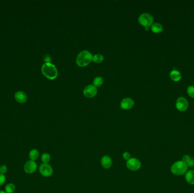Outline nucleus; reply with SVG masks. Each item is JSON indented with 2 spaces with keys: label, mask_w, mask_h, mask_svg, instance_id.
<instances>
[{
  "label": "nucleus",
  "mask_w": 194,
  "mask_h": 193,
  "mask_svg": "<svg viewBox=\"0 0 194 193\" xmlns=\"http://www.w3.org/2000/svg\"><path fill=\"white\" fill-rule=\"evenodd\" d=\"M42 71L44 75L50 79H54L58 75L56 67L51 62H46L42 67Z\"/></svg>",
  "instance_id": "obj_1"
},
{
  "label": "nucleus",
  "mask_w": 194,
  "mask_h": 193,
  "mask_svg": "<svg viewBox=\"0 0 194 193\" xmlns=\"http://www.w3.org/2000/svg\"><path fill=\"white\" fill-rule=\"evenodd\" d=\"M93 60V55L89 51L84 50L78 54L76 58V63L78 66H86Z\"/></svg>",
  "instance_id": "obj_2"
},
{
  "label": "nucleus",
  "mask_w": 194,
  "mask_h": 193,
  "mask_svg": "<svg viewBox=\"0 0 194 193\" xmlns=\"http://www.w3.org/2000/svg\"><path fill=\"white\" fill-rule=\"evenodd\" d=\"M188 168V167L186 164L181 160H179L171 166V172L176 176H182L185 174L187 172Z\"/></svg>",
  "instance_id": "obj_3"
},
{
  "label": "nucleus",
  "mask_w": 194,
  "mask_h": 193,
  "mask_svg": "<svg viewBox=\"0 0 194 193\" xmlns=\"http://www.w3.org/2000/svg\"><path fill=\"white\" fill-rule=\"evenodd\" d=\"M139 22L144 27H149L152 25L153 22V17L150 14L143 13L138 18Z\"/></svg>",
  "instance_id": "obj_4"
},
{
  "label": "nucleus",
  "mask_w": 194,
  "mask_h": 193,
  "mask_svg": "<svg viewBox=\"0 0 194 193\" xmlns=\"http://www.w3.org/2000/svg\"><path fill=\"white\" fill-rule=\"evenodd\" d=\"M126 166L130 171H137L141 167V163L139 159L135 157H131L126 162Z\"/></svg>",
  "instance_id": "obj_5"
},
{
  "label": "nucleus",
  "mask_w": 194,
  "mask_h": 193,
  "mask_svg": "<svg viewBox=\"0 0 194 193\" xmlns=\"http://www.w3.org/2000/svg\"><path fill=\"white\" fill-rule=\"evenodd\" d=\"M39 170L40 174L46 177L51 176L54 173L53 168L49 164H41Z\"/></svg>",
  "instance_id": "obj_6"
},
{
  "label": "nucleus",
  "mask_w": 194,
  "mask_h": 193,
  "mask_svg": "<svg viewBox=\"0 0 194 193\" xmlns=\"http://www.w3.org/2000/svg\"><path fill=\"white\" fill-rule=\"evenodd\" d=\"M98 90L97 87L93 84H89L85 87L83 91L84 95L88 98H91L97 95Z\"/></svg>",
  "instance_id": "obj_7"
},
{
  "label": "nucleus",
  "mask_w": 194,
  "mask_h": 193,
  "mask_svg": "<svg viewBox=\"0 0 194 193\" xmlns=\"http://www.w3.org/2000/svg\"><path fill=\"white\" fill-rule=\"evenodd\" d=\"M37 165L35 161L29 160L25 163L24 165V170L28 174H32L37 170Z\"/></svg>",
  "instance_id": "obj_8"
},
{
  "label": "nucleus",
  "mask_w": 194,
  "mask_h": 193,
  "mask_svg": "<svg viewBox=\"0 0 194 193\" xmlns=\"http://www.w3.org/2000/svg\"><path fill=\"white\" fill-rule=\"evenodd\" d=\"M176 107L181 112L185 111L187 109L188 107V102L183 97H180L176 101Z\"/></svg>",
  "instance_id": "obj_9"
},
{
  "label": "nucleus",
  "mask_w": 194,
  "mask_h": 193,
  "mask_svg": "<svg viewBox=\"0 0 194 193\" xmlns=\"http://www.w3.org/2000/svg\"><path fill=\"white\" fill-rule=\"evenodd\" d=\"M134 101L131 98L126 97L121 100V107L122 109L125 110H129L131 109L134 105Z\"/></svg>",
  "instance_id": "obj_10"
},
{
  "label": "nucleus",
  "mask_w": 194,
  "mask_h": 193,
  "mask_svg": "<svg viewBox=\"0 0 194 193\" xmlns=\"http://www.w3.org/2000/svg\"><path fill=\"white\" fill-rule=\"evenodd\" d=\"M100 164L104 169H109L112 166V161L109 156L104 155L101 158Z\"/></svg>",
  "instance_id": "obj_11"
},
{
  "label": "nucleus",
  "mask_w": 194,
  "mask_h": 193,
  "mask_svg": "<svg viewBox=\"0 0 194 193\" xmlns=\"http://www.w3.org/2000/svg\"><path fill=\"white\" fill-rule=\"evenodd\" d=\"M14 96L17 101L20 103L25 102L27 99V95L22 91H18L16 92L14 95Z\"/></svg>",
  "instance_id": "obj_12"
},
{
  "label": "nucleus",
  "mask_w": 194,
  "mask_h": 193,
  "mask_svg": "<svg viewBox=\"0 0 194 193\" xmlns=\"http://www.w3.org/2000/svg\"><path fill=\"white\" fill-rule=\"evenodd\" d=\"M185 180L188 184L194 185V170H187V172L185 173Z\"/></svg>",
  "instance_id": "obj_13"
},
{
  "label": "nucleus",
  "mask_w": 194,
  "mask_h": 193,
  "mask_svg": "<svg viewBox=\"0 0 194 193\" xmlns=\"http://www.w3.org/2000/svg\"><path fill=\"white\" fill-rule=\"evenodd\" d=\"M170 77L174 82H178L182 78L181 74L179 71L177 70H172L170 73Z\"/></svg>",
  "instance_id": "obj_14"
},
{
  "label": "nucleus",
  "mask_w": 194,
  "mask_h": 193,
  "mask_svg": "<svg viewBox=\"0 0 194 193\" xmlns=\"http://www.w3.org/2000/svg\"><path fill=\"white\" fill-rule=\"evenodd\" d=\"M163 26L160 23H154L151 26V30L154 33H160L163 31Z\"/></svg>",
  "instance_id": "obj_15"
},
{
  "label": "nucleus",
  "mask_w": 194,
  "mask_h": 193,
  "mask_svg": "<svg viewBox=\"0 0 194 193\" xmlns=\"http://www.w3.org/2000/svg\"><path fill=\"white\" fill-rule=\"evenodd\" d=\"M39 157V152L37 149H33L29 152V158L31 160L35 161Z\"/></svg>",
  "instance_id": "obj_16"
},
{
  "label": "nucleus",
  "mask_w": 194,
  "mask_h": 193,
  "mask_svg": "<svg viewBox=\"0 0 194 193\" xmlns=\"http://www.w3.org/2000/svg\"><path fill=\"white\" fill-rule=\"evenodd\" d=\"M104 60V57L103 55L100 54H95L93 56V62L95 63H100L103 62Z\"/></svg>",
  "instance_id": "obj_17"
},
{
  "label": "nucleus",
  "mask_w": 194,
  "mask_h": 193,
  "mask_svg": "<svg viewBox=\"0 0 194 193\" xmlns=\"http://www.w3.org/2000/svg\"><path fill=\"white\" fill-rule=\"evenodd\" d=\"M103 83H104V79L102 77H100V76L95 77L93 80V85L96 87L101 86Z\"/></svg>",
  "instance_id": "obj_18"
},
{
  "label": "nucleus",
  "mask_w": 194,
  "mask_h": 193,
  "mask_svg": "<svg viewBox=\"0 0 194 193\" xmlns=\"http://www.w3.org/2000/svg\"><path fill=\"white\" fill-rule=\"evenodd\" d=\"M41 161L43 163L48 164L51 161V155L48 153H44L41 156Z\"/></svg>",
  "instance_id": "obj_19"
},
{
  "label": "nucleus",
  "mask_w": 194,
  "mask_h": 193,
  "mask_svg": "<svg viewBox=\"0 0 194 193\" xmlns=\"http://www.w3.org/2000/svg\"><path fill=\"white\" fill-rule=\"evenodd\" d=\"M15 190V187L13 183H8L5 187V192L7 193H13Z\"/></svg>",
  "instance_id": "obj_20"
},
{
  "label": "nucleus",
  "mask_w": 194,
  "mask_h": 193,
  "mask_svg": "<svg viewBox=\"0 0 194 193\" xmlns=\"http://www.w3.org/2000/svg\"><path fill=\"white\" fill-rule=\"evenodd\" d=\"M188 95L191 97H194V86H189L188 87L187 90Z\"/></svg>",
  "instance_id": "obj_21"
},
{
  "label": "nucleus",
  "mask_w": 194,
  "mask_h": 193,
  "mask_svg": "<svg viewBox=\"0 0 194 193\" xmlns=\"http://www.w3.org/2000/svg\"><path fill=\"white\" fill-rule=\"evenodd\" d=\"M191 159V157L188 155H184V156L182 157V161H183L184 163L187 164L189 162V161Z\"/></svg>",
  "instance_id": "obj_22"
},
{
  "label": "nucleus",
  "mask_w": 194,
  "mask_h": 193,
  "mask_svg": "<svg viewBox=\"0 0 194 193\" xmlns=\"http://www.w3.org/2000/svg\"><path fill=\"white\" fill-rule=\"evenodd\" d=\"M7 165H2L0 166V173L5 174L7 173Z\"/></svg>",
  "instance_id": "obj_23"
},
{
  "label": "nucleus",
  "mask_w": 194,
  "mask_h": 193,
  "mask_svg": "<svg viewBox=\"0 0 194 193\" xmlns=\"http://www.w3.org/2000/svg\"><path fill=\"white\" fill-rule=\"evenodd\" d=\"M6 181V177L3 174L0 173V187L3 185Z\"/></svg>",
  "instance_id": "obj_24"
},
{
  "label": "nucleus",
  "mask_w": 194,
  "mask_h": 193,
  "mask_svg": "<svg viewBox=\"0 0 194 193\" xmlns=\"http://www.w3.org/2000/svg\"><path fill=\"white\" fill-rule=\"evenodd\" d=\"M123 158L124 159V160H126V161L129 160L131 158V155H130V153H129L128 152H125L123 153Z\"/></svg>",
  "instance_id": "obj_25"
},
{
  "label": "nucleus",
  "mask_w": 194,
  "mask_h": 193,
  "mask_svg": "<svg viewBox=\"0 0 194 193\" xmlns=\"http://www.w3.org/2000/svg\"><path fill=\"white\" fill-rule=\"evenodd\" d=\"M188 167H194V159L192 158H191L190 160L189 161V162L187 164Z\"/></svg>",
  "instance_id": "obj_26"
},
{
  "label": "nucleus",
  "mask_w": 194,
  "mask_h": 193,
  "mask_svg": "<svg viewBox=\"0 0 194 193\" xmlns=\"http://www.w3.org/2000/svg\"><path fill=\"white\" fill-rule=\"evenodd\" d=\"M50 59V57L48 55L46 56L45 57H44V61H46V62H50V61L51 60Z\"/></svg>",
  "instance_id": "obj_27"
},
{
  "label": "nucleus",
  "mask_w": 194,
  "mask_h": 193,
  "mask_svg": "<svg viewBox=\"0 0 194 193\" xmlns=\"http://www.w3.org/2000/svg\"><path fill=\"white\" fill-rule=\"evenodd\" d=\"M0 193H7L5 191H2V190H1L0 191Z\"/></svg>",
  "instance_id": "obj_28"
},
{
  "label": "nucleus",
  "mask_w": 194,
  "mask_h": 193,
  "mask_svg": "<svg viewBox=\"0 0 194 193\" xmlns=\"http://www.w3.org/2000/svg\"><path fill=\"white\" fill-rule=\"evenodd\" d=\"M145 30H149V28H148V27H145Z\"/></svg>",
  "instance_id": "obj_29"
}]
</instances>
